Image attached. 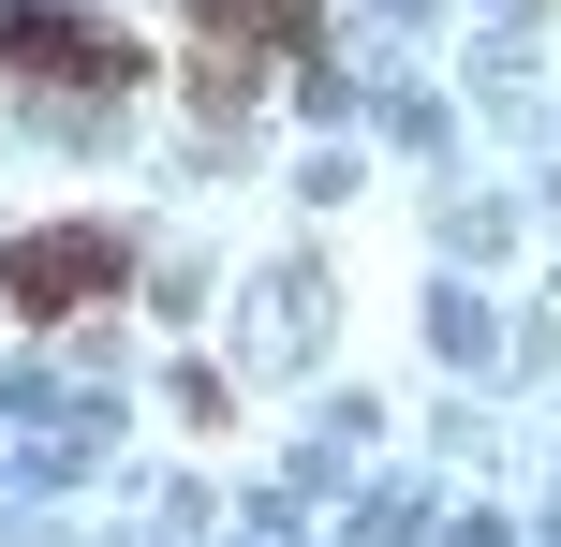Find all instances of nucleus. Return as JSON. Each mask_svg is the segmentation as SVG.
Wrapping results in <instances>:
<instances>
[{"instance_id":"obj_1","label":"nucleus","mask_w":561,"mask_h":547,"mask_svg":"<svg viewBox=\"0 0 561 547\" xmlns=\"http://www.w3.org/2000/svg\"><path fill=\"white\" fill-rule=\"evenodd\" d=\"M0 75H30V89H134V45L118 30H89L75 0H0Z\"/></svg>"},{"instance_id":"obj_2","label":"nucleus","mask_w":561,"mask_h":547,"mask_svg":"<svg viewBox=\"0 0 561 547\" xmlns=\"http://www.w3.org/2000/svg\"><path fill=\"white\" fill-rule=\"evenodd\" d=\"M118 282H134V252H118L104 223H30L15 252H0V296H15V311H104Z\"/></svg>"}]
</instances>
